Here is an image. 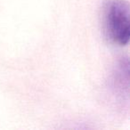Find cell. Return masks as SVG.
<instances>
[{
  "instance_id": "obj_1",
  "label": "cell",
  "mask_w": 130,
  "mask_h": 130,
  "mask_svg": "<svg viewBox=\"0 0 130 130\" xmlns=\"http://www.w3.org/2000/svg\"><path fill=\"white\" fill-rule=\"evenodd\" d=\"M103 29L113 44L125 46L130 38V7L126 0H107L102 10Z\"/></svg>"
},
{
  "instance_id": "obj_2",
  "label": "cell",
  "mask_w": 130,
  "mask_h": 130,
  "mask_svg": "<svg viewBox=\"0 0 130 130\" xmlns=\"http://www.w3.org/2000/svg\"><path fill=\"white\" fill-rule=\"evenodd\" d=\"M127 61H127V59H126V61H125V63L127 62ZM122 63H123V61H122V62H121V65H120V71L123 72V71H124V69H123V67H122ZM125 63H124V65H125ZM124 65H123V66H124Z\"/></svg>"
}]
</instances>
